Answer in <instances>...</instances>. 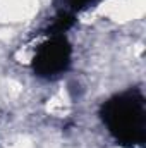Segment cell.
Segmentation results:
<instances>
[{"label": "cell", "instance_id": "6da1fadb", "mask_svg": "<svg viewBox=\"0 0 146 148\" xmlns=\"http://www.w3.org/2000/svg\"><path fill=\"white\" fill-rule=\"evenodd\" d=\"M35 7V0H3L0 3V10L3 17L23 19Z\"/></svg>", "mask_w": 146, "mask_h": 148}]
</instances>
